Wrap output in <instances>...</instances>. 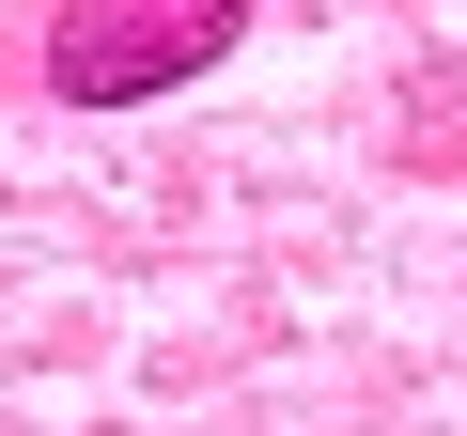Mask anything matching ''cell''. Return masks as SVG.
<instances>
[{
	"mask_svg": "<svg viewBox=\"0 0 467 436\" xmlns=\"http://www.w3.org/2000/svg\"><path fill=\"white\" fill-rule=\"evenodd\" d=\"M234 32H250V0H63L47 16V78L78 109H140V94L234 63Z\"/></svg>",
	"mask_w": 467,
	"mask_h": 436,
	"instance_id": "cell-1",
	"label": "cell"
}]
</instances>
